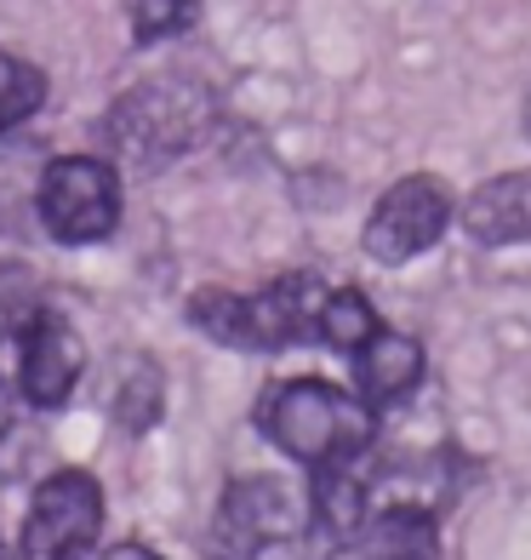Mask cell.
<instances>
[{"label": "cell", "mask_w": 531, "mask_h": 560, "mask_svg": "<svg viewBox=\"0 0 531 560\" xmlns=\"http://www.w3.org/2000/svg\"><path fill=\"white\" fill-rule=\"evenodd\" d=\"M206 120H212V97L200 86L149 81V86H132L115 104L109 138H115V149H126L138 161H161V155H177V149L200 143Z\"/></svg>", "instance_id": "5b68a950"}, {"label": "cell", "mask_w": 531, "mask_h": 560, "mask_svg": "<svg viewBox=\"0 0 531 560\" xmlns=\"http://www.w3.org/2000/svg\"><path fill=\"white\" fill-rule=\"evenodd\" d=\"M40 223L63 246H97L120 229V172L104 155H58L40 172Z\"/></svg>", "instance_id": "3957f363"}, {"label": "cell", "mask_w": 531, "mask_h": 560, "mask_svg": "<svg viewBox=\"0 0 531 560\" xmlns=\"http://www.w3.org/2000/svg\"><path fill=\"white\" fill-rule=\"evenodd\" d=\"M349 361H354V400L371 406V412H389L394 400H406L423 384V343L412 332H394V326H377Z\"/></svg>", "instance_id": "9c48e42d"}, {"label": "cell", "mask_w": 531, "mask_h": 560, "mask_svg": "<svg viewBox=\"0 0 531 560\" xmlns=\"http://www.w3.org/2000/svg\"><path fill=\"white\" fill-rule=\"evenodd\" d=\"M7 429H12V384L0 377V441H7Z\"/></svg>", "instance_id": "d6986e66"}, {"label": "cell", "mask_w": 531, "mask_h": 560, "mask_svg": "<svg viewBox=\"0 0 531 560\" xmlns=\"http://www.w3.org/2000/svg\"><path fill=\"white\" fill-rule=\"evenodd\" d=\"M200 23V0H132V40L155 46Z\"/></svg>", "instance_id": "2e32d148"}, {"label": "cell", "mask_w": 531, "mask_h": 560, "mask_svg": "<svg viewBox=\"0 0 531 560\" xmlns=\"http://www.w3.org/2000/svg\"><path fill=\"white\" fill-rule=\"evenodd\" d=\"M526 132H531V97H526Z\"/></svg>", "instance_id": "ffe728a7"}, {"label": "cell", "mask_w": 531, "mask_h": 560, "mask_svg": "<svg viewBox=\"0 0 531 560\" xmlns=\"http://www.w3.org/2000/svg\"><path fill=\"white\" fill-rule=\"evenodd\" d=\"M361 560H440V532L435 515L417 503H371V515L361 526Z\"/></svg>", "instance_id": "7c38bea8"}, {"label": "cell", "mask_w": 531, "mask_h": 560, "mask_svg": "<svg viewBox=\"0 0 531 560\" xmlns=\"http://www.w3.org/2000/svg\"><path fill=\"white\" fill-rule=\"evenodd\" d=\"M377 310H371V298L366 292H354V287H338V292H326L320 303V343L326 349H338V354H354L371 332H377Z\"/></svg>", "instance_id": "4fadbf2b"}, {"label": "cell", "mask_w": 531, "mask_h": 560, "mask_svg": "<svg viewBox=\"0 0 531 560\" xmlns=\"http://www.w3.org/2000/svg\"><path fill=\"white\" fill-rule=\"evenodd\" d=\"M115 418L120 429H149L161 418V372L149 361H138V372H126V384L115 395Z\"/></svg>", "instance_id": "e0dca14e"}, {"label": "cell", "mask_w": 531, "mask_h": 560, "mask_svg": "<svg viewBox=\"0 0 531 560\" xmlns=\"http://www.w3.org/2000/svg\"><path fill=\"white\" fill-rule=\"evenodd\" d=\"M451 218H458V195L446 189V177L412 172V177H400V184H389V195L371 207L361 246L377 264H412L446 235Z\"/></svg>", "instance_id": "8992f818"}, {"label": "cell", "mask_w": 531, "mask_h": 560, "mask_svg": "<svg viewBox=\"0 0 531 560\" xmlns=\"http://www.w3.org/2000/svg\"><path fill=\"white\" fill-rule=\"evenodd\" d=\"M81 372H86V343L63 315L40 310L17 332V389H23L30 406L58 412V406L74 395V384H81Z\"/></svg>", "instance_id": "ba28073f"}, {"label": "cell", "mask_w": 531, "mask_h": 560, "mask_svg": "<svg viewBox=\"0 0 531 560\" xmlns=\"http://www.w3.org/2000/svg\"><path fill=\"white\" fill-rule=\"evenodd\" d=\"M320 303H326V280L297 269V275L269 280L258 292H223V287L194 292L189 320L212 343H229L246 354H274L292 343H320Z\"/></svg>", "instance_id": "7a4b0ae2"}, {"label": "cell", "mask_w": 531, "mask_h": 560, "mask_svg": "<svg viewBox=\"0 0 531 560\" xmlns=\"http://www.w3.org/2000/svg\"><path fill=\"white\" fill-rule=\"evenodd\" d=\"M46 104V69L23 63L12 52H0V132H12Z\"/></svg>", "instance_id": "5bb4252c"}, {"label": "cell", "mask_w": 531, "mask_h": 560, "mask_svg": "<svg viewBox=\"0 0 531 560\" xmlns=\"http://www.w3.org/2000/svg\"><path fill=\"white\" fill-rule=\"evenodd\" d=\"M258 429L292 464L320 469V464H338V457L371 452L377 412L343 395L338 384H326V377H281V384L258 395Z\"/></svg>", "instance_id": "6da1fadb"}, {"label": "cell", "mask_w": 531, "mask_h": 560, "mask_svg": "<svg viewBox=\"0 0 531 560\" xmlns=\"http://www.w3.org/2000/svg\"><path fill=\"white\" fill-rule=\"evenodd\" d=\"M371 487H377V469H371V452H354L338 457V464H320L315 469V487H309V521L315 532H326L332 544H354L361 526L371 515Z\"/></svg>", "instance_id": "30bf717a"}, {"label": "cell", "mask_w": 531, "mask_h": 560, "mask_svg": "<svg viewBox=\"0 0 531 560\" xmlns=\"http://www.w3.org/2000/svg\"><path fill=\"white\" fill-rule=\"evenodd\" d=\"M458 223L480 246H531V166L474 184L458 207Z\"/></svg>", "instance_id": "8fae6325"}, {"label": "cell", "mask_w": 531, "mask_h": 560, "mask_svg": "<svg viewBox=\"0 0 531 560\" xmlns=\"http://www.w3.org/2000/svg\"><path fill=\"white\" fill-rule=\"evenodd\" d=\"M309 526L297 492L274 475H240L223 487L217 503V544L223 555H258L269 544H292L297 532Z\"/></svg>", "instance_id": "52a82bcc"}, {"label": "cell", "mask_w": 531, "mask_h": 560, "mask_svg": "<svg viewBox=\"0 0 531 560\" xmlns=\"http://www.w3.org/2000/svg\"><path fill=\"white\" fill-rule=\"evenodd\" d=\"M0 560H12V549H7V544H0Z\"/></svg>", "instance_id": "44dd1931"}, {"label": "cell", "mask_w": 531, "mask_h": 560, "mask_svg": "<svg viewBox=\"0 0 531 560\" xmlns=\"http://www.w3.org/2000/svg\"><path fill=\"white\" fill-rule=\"evenodd\" d=\"M97 560H166V555H155L149 544H115V549H104Z\"/></svg>", "instance_id": "ac0fdd59"}, {"label": "cell", "mask_w": 531, "mask_h": 560, "mask_svg": "<svg viewBox=\"0 0 531 560\" xmlns=\"http://www.w3.org/2000/svg\"><path fill=\"white\" fill-rule=\"evenodd\" d=\"M40 310H46L40 275L30 264H0V343H12Z\"/></svg>", "instance_id": "9a60e30c"}, {"label": "cell", "mask_w": 531, "mask_h": 560, "mask_svg": "<svg viewBox=\"0 0 531 560\" xmlns=\"http://www.w3.org/2000/svg\"><path fill=\"white\" fill-rule=\"evenodd\" d=\"M104 532V487L92 469L46 475L17 532V560H86Z\"/></svg>", "instance_id": "277c9868"}]
</instances>
